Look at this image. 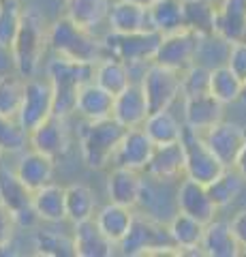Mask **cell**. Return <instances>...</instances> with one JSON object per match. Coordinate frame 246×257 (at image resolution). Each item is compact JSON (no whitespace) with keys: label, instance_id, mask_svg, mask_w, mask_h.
<instances>
[{"label":"cell","instance_id":"1","mask_svg":"<svg viewBox=\"0 0 246 257\" xmlns=\"http://www.w3.org/2000/svg\"><path fill=\"white\" fill-rule=\"evenodd\" d=\"M47 30H50V24L45 22V15L33 9V7H28L24 11L20 32L9 50L13 67L24 79L37 77L45 67L47 54H50Z\"/></svg>","mask_w":246,"mask_h":257},{"label":"cell","instance_id":"2","mask_svg":"<svg viewBox=\"0 0 246 257\" xmlns=\"http://www.w3.org/2000/svg\"><path fill=\"white\" fill-rule=\"evenodd\" d=\"M47 43H50V54H56L75 62L97 64L103 56H107L103 37H99L92 30L77 26L65 15H60L50 24Z\"/></svg>","mask_w":246,"mask_h":257},{"label":"cell","instance_id":"3","mask_svg":"<svg viewBox=\"0 0 246 257\" xmlns=\"http://www.w3.org/2000/svg\"><path fill=\"white\" fill-rule=\"evenodd\" d=\"M45 77L50 79L54 88V114L60 116H75L77 92L84 84L94 77V64L75 62L62 56L52 54L45 60Z\"/></svg>","mask_w":246,"mask_h":257},{"label":"cell","instance_id":"4","mask_svg":"<svg viewBox=\"0 0 246 257\" xmlns=\"http://www.w3.org/2000/svg\"><path fill=\"white\" fill-rule=\"evenodd\" d=\"M126 128L116 122L114 118L105 120H94V122H86L82 120V128H79V152H82V161L88 170H105L112 165L114 155L120 140L124 138Z\"/></svg>","mask_w":246,"mask_h":257},{"label":"cell","instance_id":"5","mask_svg":"<svg viewBox=\"0 0 246 257\" xmlns=\"http://www.w3.org/2000/svg\"><path fill=\"white\" fill-rule=\"evenodd\" d=\"M118 253L124 257L137 255H180L169 234L167 223L154 221L135 210V219L129 234L118 244Z\"/></svg>","mask_w":246,"mask_h":257},{"label":"cell","instance_id":"6","mask_svg":"<svg viewBox=\"0 0 246 257\" xmlns=\"http://www.w3.org/2000/svg\"><path fill=\"white\" fill-rule=\"evenodd\" d=\"M161 39L163 35H158L156 30L129 32V35L107 30L103 35V43H105L107 54L124 60L126 64H150V62H154Z\"/></svg>","mask_w":246,"mask_h":257},{"label":"cell","instance_id":"7","mask_svg":"<svg viewBox=\"0 0 246 257\" xmlns=\"http://www.w3.org/2000/svg\"><path fill=\"white\" fill-rule=\"evenodd\" d=\"M182 148H184V176L186 178H193L201 184H210L212 180H216L223 174L225 165L210 150L201 133L190 131V128L184 126Z\"/></svg>","mask_w":246,"mask_h":257},{"label":"cell","instance_id":"8","mask_svg":"<svg viewBox=\"0 0 246 257\" xmlns=\"http://www.w3.org/2000/svg\"><path fill=\"white\" fill-rule=\"evenodd\" d=\"M141 88L148 99L150 111L173 107L182 99V73L152 62L141 77Z\"/></svg>","mask_w":246,"mask_h":257},{"label":"cell","instance_id":"9","mask_svg":"<svg viewBox=\"0 0 246 257\" xmlns=\"http://www.w3.org/2000/svg\"><path fill=\"white\" fill-rule=\"evenodd\" d=\"M0 204H5L15 214L20 229L41 223L33 210V191L26 189V184L15 174V167L5 161H0Z\"/></svg>","mask_w":246,"mask_h":257},{"label":"cell","instance_id":"10","mask_svg":"<svg viewBox=\"0 0 246 257\" xmlns=\"http://www.w3.org/2000/svg\"><path fill=\"white\" fill-rule=\"evenodd\" d=\"M178 182L158 180V178H152V176L144 174L141 195H139V202H137L135 210L150 216V219H154V221L169 223L173 219V214L178 212V204H176Z\"/></svg>","mask_w":246,"mask_h":257},{"label":"cell","instance_id":"11","mask_svg":"<svg viewBox=\"0 0 246 257\" xmlns=\"http://www.w3.org/2000/svg\"><path fill=\"white\" fill-rule=\"evenodd\" d=\"M71 142L73 138H71L69 118L60 114H52L28 133V148L41 152L54 161H60L69 155Z\"/></svg>","mask_w":246,"mask_h":257},{"label":"cell","instance_id":"12","mask_svg":"<svg viewBox=\"0 0 246 257\" xmlns=\"http://www.w3.org/2000/svg\"><path fill=\"white\" fill-rule=\"evenodd\" d=\"M54 114V88L45 75H37L26 79V92H24L22 109H20V124L30 133Z\"/></svg>","mask_w":246,"mask_h":257},{"label":"cell","instance_id":"13","mask_svg":"<svg viewBox=\"0 0 246 257\" xmlns=\"http://www.w3.org/2000/svg\"><path fill=\"white\" fill-rule=\"evenodd\" d=\"M197 39H199V35H195V32H190L186 28L171 32V35H163L161 45H158L154 56V62L182 73L190 64H195Z\"/></svg>","mask_w":246,"mask_h":257},{"label":"cell","instance_id":"14","mask_svg":"<svg viewBox=\"0 0 246 257\" xmlns=\"http://www.w3.org/2000/svg\"><path fill=\"white\" fill-rule=\"evenodd\" d=\"M203 135L205 144L210 146V150L218 157V161L225 167H233L237 157L246 144V128L231 120H220L214 126H210Z\"/></svg>","mask_w":246,"mask_h":257},{"label":"cell","instance_id":"15","mask_svg":"<svg viewBox=\"0 0 246 257\" xmlns=\"http://www.w3.org/2000/svg\"><path fill=\"white\" fill-rule=\"evenodd\" d=\"M176 204H178V212H184L205 225L218 216V206L210 197L208 184H201L193 178H186V176L178 182Z\"/></svg>","mask_w":246,"mask_h":257},{"label":"cell","instance_id":"16","mask_svg":"<svg viewBox=\"0 0 246 257\" xmlns=\"http://www.w3.org/2000/svg\"><path fill=\"white\" fill-rule=\"evenodd\" d=\"M148 116H150V105L139 82H131L122 92L114 96L112 118L116 122H120L124 128L144 126Z\"/></svg>","mask_w":246,"mask_h":257},{"label":"cell","instance_id":"17","mask_svg":"<svg viewBox=\"0 0 246 257\" xmlns=\"http://www.w3.org/2000/svg\"><path fill=\"white\" fill-rule=\"evenodd\" d=\"M154 152V142L148 138V133L141 126L137 128H126L124 138L120 140V146H118L112 167H129V170H137L144 172L150 157Z\"/></svg>","mask_w":246,"mask_h":257},{"label":"cell","instance_id":"18","mask_svg":"<svg viewBox=\"0 0 246 257\" xmlns=\"http://www.w3.org/2000/svg\"><path fill=\"white\" fill-rule=\"evenodd\" d=\"M15 174L20 176V180L26 184L28 191H39L45 184L54 182V174H56V161L41 155L33 148H26L15 157Z\"/></svg>","mask_w":246,"mask_h":257},{"label":"cell","instance_id":"19","mask_svg":"<svg viewBox=\"0 0 246 257\" xmlns=\"http://www.w3.org/2000/svg\"><path fill=\"white\" fill-rule=\"evenodd\" d=\"M182 120L184 126L190 131L205 133L210 126H214L220 120H225V105L216 101L212 94L193 96V99H184L182 96Z\"/></svg>","mask_w":246,"mask_h":257},{"label":"cell","instance_id":"20","mask_svg":"<svg viewBox=\"0 0 246 257\" xmlns=\"http://www.w3.org/2000/svg\"><path fill=\"white\" fill-rule=\"evenodd\" d=\"M75 257H112L118 253V246L101 231L97 221H84L71 225Z\"/></svg>","mask_w":246,"mask_h":257},{"label":"cell","instance_id":"21","mask_svg":"<svg viewBox=\"0 0 246 257\" xmlns=\"http://www.w3.org/2000/svg\"><path fill=\"white\" fill-rule=\"evenodd\" d=\"M144 174L169 182H178L184 178V148H182V140L176 144L154 146V152L148 161Z\"/></svg>","mask_w":246,"mask_h":257},{"label":"cell","instance_id":"22","mask_svg":"<svg viewBox=\"0 0 246 257\" xmlns=\"http://www.w3.org/2000/svg\"><path fill=\"white\" fill-rule=\"evenodd\" d=\"M141 184H144V172L114 165L107 176V202L137 208Z\"/></svg>","mask_w":246,"mask_h":257},{"label":"cell","instance_id":"23","mask_svg":"<svg viewBox=\"0 0 246 257\" xmlns=\"http://www.w3.org/2000/svg\"><path fill=\"white\" fill-rule=\"evenodd\" d=\"M114 109V94L101 88L94 79L84 84L77 92L75 103V116H79L86 122H94V120H105L112 118Z\"/></svg>","mask_w":246,"mask_h":257},{"label":"cell","instance_id":"24","mask_svg":"<svg viewBox=\"0 0 246 257\" xmlns=\"http://www.w3.org/2000/svg\"><path fill=\"white\" fill-rule=\"evenodd\" d=\"M33 210L45 225L67 223V187L50 182L33 193Z\"/></svg>","mask_w":246,"mask_h":257},{"label":"cell","instance_id":"25","mask_svg":"<svg viewBox=\"0 0 246 257\" xmlns=\"http://www.w3.org/2000/svg\"><path fill=\"white\" fill-rule=\"evenodd\" d=\"M107 30L120 32V35L152 30L150 28L148 7L137 5L133 0H114L112 9H109V18H107Z\"/></svg>","mask_w":246,"mask_h":257},{"label":"cell","instance_id":"26","mask_svg":"<svg viewBox=\"0 0 246 257\" xmlns=\"http://www.w3.org/2000/svg\"><path fill=\"white\" fill-rule=\"evenodd\" d=\"M201 255L205 257H240L242 255V246L233 234L231 223L216 216L214 221L205 225Z\"/></svg>","mask_w":246,"mask_h":257},{"label":"cell","instance_id":"27","mask_svg":"<svg viewBox=\"0 0 246 257\" xmlns=\"http://www.w3.org/2000/svg\"><path fill=\"white\" fill-rule=\"evenodd\" d=\"M167 227L180 255H201L205 223L197 221L184 212H176L173 219L167 223Z\"/></svg>","mask_w":246,"mask_h":257},{"label":"cell","instance_id":"28","mask_svg":"<svg viewBox=\"0 0 246 257\" xmlns=\"http://www.w3.org/2000/svg\"><path fill=\"white\" fill-rule=\"evenodd\" d=\"M112 3L114 0H65L62 15L77 26L97 32L101 26H107Z\"/></svg>","mask_w":246,"mask_h":257},{"label":"cell","instance_id":"29","mask_svg":"<svg viewBox=\"0 0 246 257\" xmlns=\"http://www.w3.org/2000/svg\"><path fill=\"white\" fill-rule=\"evenodd\" d=\"M141 128L154 142V146H165V144H176L182 140L184 120H182V114L173 111V107H167V109L150 111V116L146 118Z\"/></svg>","mask_w":246,"mask_h":257},{"label":"cell","instance_id":"30","mask_svg":"<svg viewBox=\"0 0 246 257\" xmlns=\"http://www.w3.org/2000/svg\"><path fill=\"white\" fill-rule=\"evenodd\" d=\"M231 43L246 39V0H216V28Z\"/></svg>","mask_w":246,"mask_h":257},{"label":"cell","instance_id":"31","mask_svg":"<svg viewBox=\"0 0 246 257\" xmlns=\"http://www.w3.org/2000/svg\"><path fill=\"white\" fill-rule=\"evenodd\" d=\"M133 219H135V208L120 206V204H114V202H107L105 206H101L97 210V214H94V221H97L101 231L112 240L116 246L122 242V238L126 234H129Z\"/></svg>","mask_w":246,"mask_h":257},{"label":"cell","instance_id":"32","mask_svg":"<svg viewBox=\"0 0 246 257\" xmlns=\"http://www.w3.org/2000/svg\"><path fill=\"white\" fill-rule=\"evenodd\" d=\"M92 79L101 88H105L107 92H112L114 96L118 92H122L124 88L133 82L129 64L120 58H116L112 54L103 56V58L94 64V77Z\"/></svg>","mask_w":246,"mask_h":257},{"label":"cell","instance_id":"33","mask_svg":"<svg viewBox=\"0 0 246 257\" xmlns=\"http://www.w3.org/2000/svg\"><path fill=\"white\" fill-rule=\"evenodd\" d=\"M231 41L225 39L218 32H208V35H199L197 39V52H195V64H201L205 69H218L225 67L231 54Z\"/></svg>","mask_w":246,"mask_h":257},{"label":"cell","instance_id":"34","mask_svg":"<svg viewBox=\"0 0 246 257\" xmlns=\"http://www.w3.org/2000/svg\"><path fill=\"white\" fill-rule=\"evenodd\" d=\"M99 206L94 191L84 182H73L67 187V223H84L94 219Z\"/></svg>","mask_w":246,"mask_h":257},{"label":"cell","instance_id":"35","mask_svg":"<svg viewBox=\"0 0 246 257\" xmlns=\"http://www.w3.org/2000/svg\"><path fill=\"white\" fill-rule=\"evenodd\" d=\"M150 28L158 35H171L184 28V11H182V0H156L148 7Z\"/></svg>","mask_w":246,"mask_h":257},{"label":"cell","instance_id":"36","mask_svg":"<svg viewBox=\"0 0 246 257\" xmlns=\"http://www.w3.org/2000/svg\"><path fill=\"white\" fill-rule=\"evenodd\" d=\"M184 28L195 35L216 32V0H182Z\"/></svg>","mask_w":246,"mask_h":257},{"label":"cell","instance_id":"37","mask_svg":"<svg viewBox=\"0 0 246 257\" xmlns=\"http://www.w3.org/2000/svg\"><path fill=\"white\" fill-rule=\"evenodd\" d=\"M242 92H244V82L237 77L231 69L227 67H218L212 69L210 73V94L216 101H220L223 105H235L242 101Z\"/></svg>","mask_w":246,"mask_h":257},{"label":"cell","instance_id":"38","mask_svg":"<svg viewBox=\"0 0 246 257\" xmlns=\"http://www.w3.org/2000/svg\"><path fill=\"white\" fill-rule=\"evenodd\" d=\"M244 187H246V180L240 176V172L235 167H225L223 174L208 184V191H210V197L214 199V204L218 206V210H223V208H229L237 202Z\"/></svg>","mask_w":246,"mask_h":257},{"label":"cell","instance_id":"39","mask_svg":"<svg viewBox=\"0 0 246 257\" xmlns=\"http://www.w3.org/2000/svg\"><path fill=\"white\" fill-rule=\"evenodd\" d=\"M33 248L37 255H47V257H69L73 253V236L71 234H60L56 229L50 227H39L33 231Z\"/></svg>","mask_w":246,"mask_h":257},{"label":"cell","instance_id":"40","mask_svg":"<svg viewBox=\"0 0 246 257\" xmlns=\"http://www.w3.org/2000/svg\"><path fill=\"white\" fill-rule=\"evenodd\" d=\"M24 92H26V79L18 71L0 75V114L18 118L24 101Z\"/></svg>","mask_w":246,"mask_h":257},{"label":"cell","instance_id":"41","mask_svg":"<svg viewBox=\"0 0 246 257\" xmlns=\"http://www.w3.org/2000/svg\"><path fill=\"white\" fill-rule=\"evenodd\" d=\"M24 7L22 0H0V50L9 52L15 41L24 20Z\"/></svg>","mask_w":246,"mask_h":257},{"label":"cell","instance_id":"42","mask_svg":"<svg viewBox=\"0 0 246 257\" xmlns=\"http://www.w3.org/2000/svg\"><path fill=\"white\" fill-rule=\"evenodd\" d=\"M28 148V131L18 118L0 114V152L5 157H18Z\"/></svg>","mask_w":246,"mask_h":257},{"label":"cell","instance_id":"43","mask_svg":"<svg viewBox=\"0 0 246 257\" xmlns=\"http://www.w3.org/2000/svg\"><path fill=\"white\" fill-rule=\"evenodd\" d=\"M210 69L201 64H190L186 71H182V96L193 99V96L210 94Z\"/></svg>","mask_w":246,"mask_h":257},{"label":"cell","instance_id":"44","mask_svg":"<svg viewBox=\"0 0 246 257\" xmlns=\"http://www.w3.org/2000/svg\"><path fill=\"white\" fill-rule=\"evenodd\" d=\"M18 229H20V225H18L15 214L5 204H0V251L13 244L15 236H18Z\"/></svg>","mask_w":246,"mask_h":257},{"label":"cell","instance_id":"45","mask_svg":"<svg viewBox=\"0 0 246 257\" xmlns=\"http://www.w3.org/2000/svg\"><path fill=\"white\" fill-rule=\"evenodd\" d=\"M227 67L246 84V39L244 41H235L231 45V54H229Z\"/></svg>","mask_w":246,"mask_h":257},{"label":"cell","instance_id":"46","mask_svg":"<svg viewBox=\"0 0 246 257\" xmlns=\"http://www.w3.org/2000/svg\"><path fill=\"white\" fill-rule=\"evenodd\" d=\"M229 223H231V229H233V234L237 238V242H240V246H242V255H244L246 253V208L237 210Z\"/></svg>","mask_w":246,"mask_h":257},{"label":"cell","instance_id":"47","mask_svg":"<svg viewBox=\"0 0 246 257\" xmlns=\"http://www.w3.org/2000/svg\"><path fill=\"white\" fill-rule=\"evenodd\" d=\"M235 170L240 172V176L246 180V144H244V148H242V152H240V157H237V161H235Z\"/></svg>","mask_w":246,"mask_h":257},{"label":"cell","instance_id":"48","mask_svg":"<svg viewBox=\"0 0 246 257\" xmlns=\"http://www.w3.org/2000/svg\"><path fill=\"white\" fill-rule=\"evenodd\" d=\"M133 3H137V5H144V7H150V5H154L156 0H133Z\"/></svg>","mask_w":246,"mask_h":257},{"label":"cell","instance_id":"49","mask_svg":"<svg viewBox=\"0 0 246 257\" xmlns=\"http://www.w3.org/2000/svg\"><path fill=\"white\" fill-rule=\"evenodd\" d=\"M242 103H246V84H244V92H242Z\"/></svg>","mask_w":246,"mask_h":257},{"label":"cell","instance_id":"50","mask_svg":"<svg viewBox=\"0 0 246 257\" xmlns=\"http://www.w3.org/2000/svg\"><path fill=\"white\" fill-rule=\"evenodd\" d=\"M5 159V155H3V152H0V161H3Z\"/></svg>","mask_w":246,"mask_h":257}]
</instances>
